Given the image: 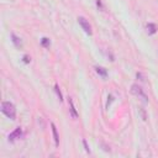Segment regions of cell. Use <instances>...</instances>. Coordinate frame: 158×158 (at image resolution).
Returning a JSON list of instances; mask_svg holds the SVG:
<instances>
[{
    "instance_id": "52a82bcc",
    "label": "cell",
    "mask_w": 158,
    "mask_h": 158,
    "mask_svg": "<svg viewBox=\"0 0 158 158\" xmlns=\"http://www.w3.org/2000/svg\"><path fill=\"white\" fill-rule=\"evenodd\" d=\"M11 41H12V43L15 45V47H17V48H21L22 47V41L20 37H17L15 33H11Z\"/></svg>"
},
{
    "instance_id": "9a60e30c",
    "label": "cell",
    "mask_w": 158,
    "mask_h": 158,
    "mask_svg": "<svg viewBox=\"0 0 158 158\" xmlns=\"http://www.w3.org/2000/svg\"><path fill=\"white\" fill-rule=\"evenodd\" d=\"M136 75H137V78H140V79H141L142 82H145V78H143V75H142L141 73H137Z\"/></svg>"
},
{
    "instance_id": "3957f363",
    "label": "cell",
    "mask_w": 158,
    "mask_h": 158,
    "mask_svg": "<svg viewBox=\"0 0 158 158\" xmlns=\"http://www.w3.org/2000/svg\"><path fill=\"white\" fill-rule=\"evenodd\" d=\"M78 22H79V25L82 26V29L84 30L85 33H88V35H92V33H93V31H92V26H90V24H89V21H88V20H87L85 17L79 16V17H78Z\"/></svg>"
},
{
    "instance_id": "4fadbf2b",
    "label": "cell",
    "mask_w": 158,
    "mask_h": 158,
    "mask_svg": "<svg viewBox=\"0 0 158 158\" xmlns=\"http://www.w3.org/2000/svg\"><path fill=\"white\" fill-rule=\"evenodd\" d=\"M83 145H84V148H85V151L88 153H90V149H89V147H88V143H87V141L85 140H83Z\"/></svg>"
},
{
    "instance_id": "277c9868",
    "label": "cell",
    "mask_w": 158,
    "mask_h": 158,
    "mask_svg": "<svg viewBox=\"0 0 158 158\" xmlns=\"http://www.w3.org/2000/svg\"><path fill=\"white\" fill-rule=\"evenodd\" d=\"M21 136H22V130L20 128V127H17V128H15V131H12V132L9 135V141H10V142H15V141L19 140Z\"/></svg>"
},
{
    "instance_id": "9c48e42d",
    "label": "cell",
    "mask_w": 158,
    "mask_h": 158,
    "mask_svg": "<svg viewBox=\"0 0 158 158\" xmlns=\"http://www.w3.org/2000/svg\"><path fill=\"white\" fill-rule=\"evenodd\" d=\"M95 71H97V73H98L99 75H101L102 78H105L106 75H107V71L105 69V68H102V67L97 66V67H95Z\"/></svg>"
},
{
    "instance_id": "7c38bea8",
    "label": "cell",
    "mask_w": 158,
    "mask_h": 158,
    "mask_svg": "<svg viewBox=\"0 0 158 158\" xmlns=\"http://www.w3.org/2000/svg\"><path fill=\"white\" fill-rule=\"evenodd\" d=\"M97 5H98V8H100V9H101V11H104V10H105V6L102 5L101 0H97Z\"/></svg>"
},
{
    "instance_id": "5bb4252c",
    "label": "cell",
    "mask_w": 158,
    "mask_h": 158,
    "mask_svg": "<svg viewBox=\"0 0 158 158\" xmlns=\"http://www.w3.org/2000/svg\"><path fill=\"white\" fill-rule=\"evenodd\" d=\"M30 61H31V58L27 56V54H25V56H24V62H25V63H30Z\"/></svg>"
},
{
    "instance_id": "5b68a950",
    "label": "cell",
    "mask_w": 158,
    "mask_h": 158,
    "mask_svg": "<svg viewBox=\"0 0 158 158\" xmlns=\"http://www.w3.org/2000/svg\"><path fill=\"white\" fill-rule=\"evenodd\" d=\"M51 127H52V133H53V139H54V145H56V147H58L59 146V136H58V132H57L56 125H54V123H51Z\"/></svg>"
},
{
    "instance_id": "ba28073f",
    "label": "cell",
    "mask_w": 158,
    "mask_h": 158,
    "mask_svg": "<svg viewBox=\"0 0 158 158\" xmlns=\"http://www.w3.org/2000/svg\"><path fill=\"white\" fill-rule=\"evenodd\" d=\"M147 32L149 33V35H154V33L157 32V26H156V24H152V22L147 24Z\"/></svg>"
},
{
    "instance_id": "8992f818",
    "label": "cell",
    "mask_w": 158,
    "mask_h": 158,
    "mask_svg": "<svg viewBox=\"0 0 158 158\" xmlns=\"http://www.w3.org/2000/svg\"><path fill=\"white\" fill-rule=\"evenodd\" d=\"M68 104H69V111H71V115L73 116L74 119H77V118H78V113H77V110H75V107H74L73 99H72V98H68Z\"/></svg>"
},
{
    "instance_id": "8fae6325",
    "label": "cell",
    "mask_w": 158,
    "mask_h": 158,
    "mask_svg": "<svg viewBox=\"0 0 158 158\" xmlns=\"http://www.w3.org/2000/svg\"><path fill=\"white\" fill-rule=\"evenodd\" d=\"M54 90H56V93H57V95H58L59 100L62 101V100H63V97H62V93H61V90H59V87H58V85H56V87H54Z\"/></svg>"
},
{
    "instance_id": "7a4b0ae2",
    "label": "cell",
    "mask_w": 158,
    "mask_h": 158,
    "mask_svg": "<svg viewBox=\"0 0 158 158\" xmlns=\"http://www.w3.org/2000/svg\"><path fill=\"white\" fill-rule=\"evenodd\" d=\"M131 93L133 95H136V97H139L142 99L143 102H148V97L146 95V93L143 92V89L140 87V85H137V84H133L131 87Z\"/></svg>"
},
{
    "instance_id": "30bf717a",
    "label": "cell",
    "mask_w": 158,
    "mask_h": 158,
    "mask_svg": "<svg viewBox=\"0 0 158 158\" xmlns=\"http://www.w3.org/2000/svg\"><path fill=\"white\" fill-rule=\"evenodd\" d=\"M50 40L47 38V37H43L42 40H41V45H42L43 47H50Z\"/></svg>"
},
{
    "instance_id": "6da1fadb",
    "label": "cell",
    "mask_w": 158,
    "mask_h": 158,
    "mask_svg": "<svg viewBox=\"0 0 158 158\" xmlns=\"http://www.w3.org/2000/svg\"><path fill=\"white\" fill-rule=\"evenodd\" d=\"M1 111L4 115H6L9 119L15 120L16 119V109L14 106L12 102L10 101H4L1 102Z\"/></svg>"
}]
</instances>
